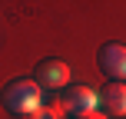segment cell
Wrapping results in <instances>:
<instances>
[{
    "instance_id": "1",
    "label": "cell",
    "mask_w": 126,
    "mask_h": 119,
    "mask_svg": "<svg viewBox=\"0 0 126 119\" xmlns=\"http://www.w3.org/2000/svg\"><path fill=\"white\" fill-rule=\"evenodd\" d=\"M0 106H3L10 116L30 119L40 106H43V89H40L37 79H30V76H17V79H10V83L3 86V93H0Z\"/></svg>"
},
{
    "instance_id": "2",
    "label": "cell",
    "mask_w": 126,
    "mask_h": 119,
    "mask_svg": "<svg viewBox=\"0 0 126 119\" xmlns=\"http://www.w3.org/2000/svg\"><path fill=\"white\" fill-rule=\"evenodd\" d=\"M60 106H63V113H70L73 119H83V116L100 109V93L90 89V86H73L70 83L63 89V96H60Z\"/></svg>"
},
{
    "instance_id": "3",
    "label": "cell",
    "mask_w": 126,
    "mask_h": 119,
    "mask_svg": "<svg viewBox=\"0 0 126 119\" xmlns=\"http://www.w3.org/2000/svg\"><path fill=\"white\" fill-rule=\"evenodd\" d=\"M96 63L110 83H126V46L123 43H116V40L103 43L96 53Z\"/></svg>"
},
{
    "instance_id": "4",
    "label": "cell",
    "mask_w": 126,
    "mask_h": 119,
    "mask_svg": "<svg viewBox=\"0 0 126 119\" xmlns=\"http://www.w3.org/2000/svg\"><path fill=\"white\" fill-rule=\"evenodd\" d=\"M40 89H66L70 86V66L57 56H47L37 63V73H33Z\"/></svg>"
},
{
    "instance_id": "5",
    "label": "cell",
    "mask_w": 126,
    "mask_h": 119,
    "mask_svg": "<svg viewBox=\"0 0 126 119\" xmlns=\"http://www.w3.org/2000/svg\"><path fill=\"white\" fill-rule=\"evenodd\" d=\"M100 109L106 116H126V83H110V86H103Z\"/></svg>"
},
{
    "instance_id": "6",
    "label": "cell",
    "mask_w": 126,
    "mask_h": 119,
    "mask_svg": "<svg viewBox=\"0 0 126 119\" xmlns=\"http://www.w3.org/2000/svg\"><path fill=\"white\" fill-rule=\"evenodd\" d=\"M30 119H63V106H60V103H50V106L43 103V106H40Z\"/></svg>"
}]
</instances>
